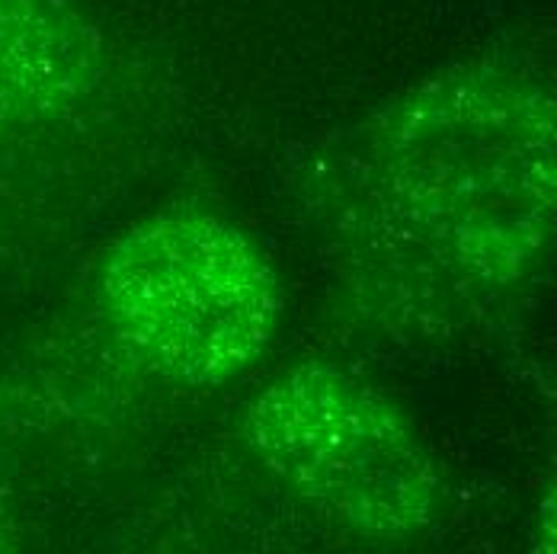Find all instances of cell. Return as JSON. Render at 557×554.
<instances>
[{
  "label": "cell",
  "mask_w": 557,
  "mask_h": 554,
  "mask_svg": "<svg viewBox=\"0 0 557 554\" xmlns=\"http://www.w3.org/2000/svg\"><path fill=\"white\" fill-rule=\"evenodd\" d=\"M324 189L339 276L369 318L465 328L525 279L552 234V100L497 71L430 84L356 132Z\"/></svg>",
  "instance_id": "6da1fadb"
},
{
  "label": "cell",
  "mask_w": 557,
  "mask_h": 554,
  "mask_svg": "<svg viewBox=\"0 0 557 554\" xmlns=\"http://www.w3.org/2000/svg\"><path fill=\"white\" fill-rule=\"evenodd\" d=\"M260 461L334 522L372 539H407L433 519L440 471L379 391L331 362H301L250 404Z\"/></svg>",
  "instance_id": "3957f363"
},
{
  "label": "cell",
  "mask_w": 557,
  "mask_h": 554,
  "mask_svg": "<svg viewBox=\"0 0 557 554\" xmlns=\"http://www.w3.org/2000/svg\"><path fill=\"white\" fill-rule=\"evenodd\" d=\"M100 308L119 349L170 385H222L270 346L282 292L263 247L209 212L128 227L100 260Z\"/></svg>",
  "instance_id": "7a4b0ae2"
},
{
  "label": "cell",
  "mask_w": 557,
  "mask_h": 554,
  "mask_svg": "<svg viewBox=\"0 0 557 554\" xmlns=\"http://www.w3.org/2000/svg\"><path fill=\"white\" fill-rule=\"evenodd\" d=\"M94 77L77 23L49 0H0V122L64 110Z\"/></svg>",
  "instance_id": "277c9868"
}]
</instances>
